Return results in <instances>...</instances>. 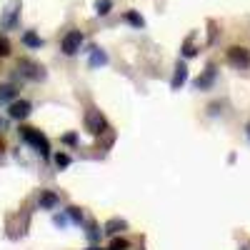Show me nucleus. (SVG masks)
Instances as JSON below:
<instances>
[{"instance_id": "1", "label": "nucleus", "mask_w": 250, "mask_h": 250, "mask_svg": "<svg viewBox=\"0 0 250 250\" xmlns=\"http://www.w3.org/2000/svg\"><path fill=\"white\" fill-rule=\"evenodd\" d=\"M20 133V138H23L28 145H30V148L40 155V158H50V140L43 135V133H40L38 128H30V125H23V128H20L18 130Z\"/></svg>"}, {"instance_id": "2", "label": "nucleus", "mask_w": 250, "mask_h": 250, "mask_svg": "<svg viewBox=\"0 0 250 250\" xmlns=\"http://www.w3.org/2000/svg\"><path fill=\"white\" fill-rule=\"evenodd\" d=\"M83 43H85L83 30H68L65 35H62V40H60V53L73 58V55H78L83 50Z\"/></svg>"}, {"instance_id": "3", "label": "nucleus", "mask_w": 250, "mask_h": 250, "mask_svg": "<svg viewBox=\"0 0 250 250\" xmlns=\"http://www.w3.org/2000/svg\"><path fill=\"white\" fill-rule=\"evenodd\" d=\"M225 62L235 70H248L250 68V50L243 45H233L225 50Z\"/></svg>"}, {"instance_id": "4", "label": "nucleus", "mask_w": 250, "mask_h": 250, "mask_svg": "<svg viewBox=\"0 0 250 250\" xmlns=\"http://www.w3.org/2000/svg\"><path fill=\"white\" fill-rule=\"evenodd\" d=\"M18 73H20V78L33 80V83L45 80V68H43V65H38V62H33V60H28V58L18 60Z\"/></svg>"}, {"instance_id": "5", "label": "nucleus", "mask_w": 250, "mask_h": 250, "mask_svg": "<svg viewBox=\"0 0 250 250\" xmlns=\"http://www.w3.org/2000/svg\"><path fill=\"white\" fill-rule=\"evenodd\" d=\"M85 128H88L90 135H103V133L108 130V120H105V115H103L100 110L90 108L85 113Z\"/></svg>"}, {"instance_id": "6", "label": "nucleus", "mask_w": 250, "mask_h": 250, "mask_svg": "<svg viewBox=\"0 0 250 250\" xmlns=\"http://www.w3.org/2000/svg\"><path fill=\"white\" fill-rule=\"evenodd\" d=\"M88 68L90 70H98V68H105L108 65V53L103 50V48H98V45H88Z\"/></svg>"}, {"instance_id": "7", "label": "nucleus", "mask_w": 250, "mask_h": 250, "mask_svg": "<svg viewBox=\"0 0 250 250\" xmlns=\"http://www.w3.org/2000/svg\"><path fill=\"white\" fill-rule=\"evenodd\" d=\"M30 113H33V105L28 100H13L8 105V118H13V120H25Z\"/></svg>"}, {"instance_id": "8", "label": "nucleus", "mask_w": 250, "mask_h": 250, "mask_svg": "<svg viewBox=\"0 0 250 250\" xmlns=\"http://www.w3.org/2000/svg\"><path fill=\"white\" fill-rule=\"evenodd\" d=\"M185 80H188V62H185V58H180V60L175 62V70H173L170 88H173V90H180V88L185 85Z\"/></svg>"}, {"instance_id": "9", "label": "nucleus", "mask_w": 250, "mask_h": 250, "mask_svg": "<svg viewBox=\"0 0 250 250\" xmlns=\"http://www.w3.org/2000/svg\"><path fill=\"white\" fill-rule=\"evenodd\" d=\"M58 203H60V198H58L55 190H40V195H38V208L40 210H55Z\"/></svg>"}, {"instance_id": "10", "label": "nucleus", "mask_w": 250, "mask_h": 250, "mask_svg": "<svg viewBox=\"0 0 250 250\" xmlns=\"http://www.w3.org/2000/svg\"><path fill=\"white\" fill-rule=\"evenodd\" d=\"M18 20H20V3H15L13 8H8L3 13V20H0V28L3 30H13L18 25Z\"/></svg>"}, {"instance_id": "11", "label": "nucleus", "mask_w": 250, "mask_h": 250, "mask_svg": "<svg viewBox=\"0 0 250 250\" xmlns=\"http://www.w3.org/2000/svg\"><path fill=\"white\" fill-rule=\"evenodd\" d=\"M215 78H218V70H215V65H208L205 70H203V75L195 80V88L198 90H208L215 83Z\"/></svg>"}, {"instance_id": "12", "label": "nucleus", "mask_w": 250, "mask_h": 250, "mask_svg": "<svg viewBox=\"0 0 250 250\" xmlns=\"http://www.w3.org/2000/svg\"><path fill=\"white\" fill-rule=\"evenodd\" d=\"M20 40H23V45H25L28 50H40V48L45 45V40L40 38V35H38L35 30H25V33H23V38H20Z\"/></svg>"}, {"instance_id": "13", "label": "nucleus", "mask_w": 250, "mask_h": 250, "mask_svg": "<svg viewBox=\"0 0 250 250\" xmlns=\"http://www.w3.org/2000/svg\"><path fill=\"white\" fill-rule=\"evenodd\" d=\"M123 20H125L130 28H135V30H143V28H145V18H143L138 10H133V8L123 13Z\"/></svg>"}, {"instance_id": "14", "label": "nucleus", "mask_w": 250, "mask_h": 250, "mask_svg": "<svg viewBox=\"0 0 250 250\" xmlns=\"http://www.w3.org/2000/svg\"><path fill=\"white\" fill-rule=\"evenodd\" d=\"M103 230H105V235H118V233H123V230H128V223H125L123 218H110Z\"/></svg>"}, {"instance_id": "15", "label": "nucleus", "mask_w": 250, "mask_h": 250, "mask_svg": "<svg viewBox=\"0 0 250 250\" xmlns=\"http://www.w3.org/2000/svg\"><path fill=\"white\" fill-rule=\"evenodd\" d=\"M18 100V88L15 85H0V105H10Z\"/></svg>"}, {"instance_id": "16", "label": "nucleus", "mask_w": 250, "mask_h": 250, "mask_svg": "<svg viewBox=\"0 0 250 250\" xmlns=\"http://www.w3.org/2000/svg\"><path fill=\"white\" fill-rule=\"evenodd\" d=\"M93 10H95V18H105V15H110V10H113V0H95V3H93Z\"/></svg>"}, {"instance_id": "17", "label": "nucleus", "mask_w": 250, "mask_h": 250, "mask_svg": "<svg viewBox=\"0 0 250 250\" xmlns=\"http://www.w3.org/2000/svg\"><path fill=\"white\" fill-rule=\"evenodd\" d=\"M83 228H85V235H88V240H90V243H98L103 235H105V230H100V228H98L95 223H83Z\"/></svg>"}, {"instance_id": "18", "label": "nucleus", "mask_w": 250, "mask_h": 250, "mask_svg": "<svg viewBox=\"0 0 250 250\" xmlns=\"http://www.w3.org/2000/svg\"><path fill=\"white\" fill-rule=\"evenodd\" d=\"M65 213H68L70 223H75V225H83V223H85V215H83V210H80L78 205H70V208H68Z\"/></svg>"}, {"instance_id": "19", "label": "nucleus", "mask_w": 250, "mask_h": 250, "mask_svg": "<svg viewBox=\"0 0 250 250\" xmlns=\"http://www.w3.org/2000/svg\"><path fill=\"white\" fill-rule=\"evenodd\" d=\"M70 163H73V158L68 155V153H55V165H58V170H65V168H70Z\"/></svg>"}, {"instance_id": "20", "label": "nucleus", "mask_w": 250, "mask_h": 250, "mask_svg": "<svg viewBox=\"0 0 250 250\" xmlns=\"http://www.w3.org/2000/svg\"><path fill=\"white\" fill-rule=\"evenodd\" d=\"M108 250H130V243L125 240V238H113L110 245H108Z\"/></svg>"}, {"instance_id": "21", "label": "nucleus", "mask_w": 250, "mask_h": 250, "mask_svg": "<svg viewBox=\"0 0 250 250\" xmlns=\"http://www.w3.org/2000/svg\"><path fill=\"white\" fill-rule=\"evenodd\" d=\"M190 40H193V35H190ZM190 40H188V43H183V50H180L185 60H188V58H195V55H198V48H195V45L190 43Z\"/></svg>"}, {"instance_id": "22", "label": "nucleus", "mask_w": 250, "mask_h": 250, "mask_svg": "<svg viewBox=\"0 0 250 250\" xmlns=\"http://www.w3.org/2000/svg\"><path fill=\"white\" fill-rule=\"evenodd\" d=\"M53 223H55V228H68V223H70V218H68V213H58V215H53Z\"/></svg>"}, {"instance_id": "23", "label": "nucleus", "mask_w": 250, "mask_h": 250, "mask_svg": "<svg viewBox=\"0 0 250 250\" xmlns=\"http://www.w3.org/2000/svg\"><path fill=\"white\" fill-rule=\"evenodd\" d=\"M8 55H10V40L0 35V58H8Z\"/></svg>"}, {"instance_id": "24", "label": "nucleus", "mask_w": 250, "mask_h": 250, "mask_svg": "<svg viewBox=\"0 0 250 250\" xmlns=\"http://www.w3.org/2000/svg\"><path fill=\"white\" fill-rule=\"evenodd\" d=\"M60 140L65 143V145H78V135H75V133H65Z\"/></svg>"}, {"instance_id": "25", "label": "nucleus", "mask_w": 250, "mask_h": 250, "mask_svg": "<svg viewBox=\"0 0 250 250\" xmlns=\"http://www.w3.org/2000/svg\"><path fill=\"white\" fill-rule=\"evenodd\" d=\"M5 130H8V120L0 118V133H5Z\"/></svg>"}, {"instance_id": "26", "label": "nucleus", "mask_w": 250, "mask_h": 250, "mask_svg": "<svg viewBox=\"0 0 250 250\" xmlns=\"http://www.w3.org/2000/svg\"><path fill=\"white\" fill-rule=\"evenodd\" d=\"M245 135H248V138H250V123H248V125H245Z\"/></svg>"}, {"instance_id": "27", "label": "nucleus", "mask_w": 250, "mask_h": 250, "mask_svg": "<svg viewBox=\"0 0 250 250\" xmlns=\"http://www.w3.org/2000/svg\"><path fill=\"white\" fill-rule=\"evenodd\" d=\"M88 250H103V248H98V245H90V248H88Z\"/></svg>"}]
</instances>
